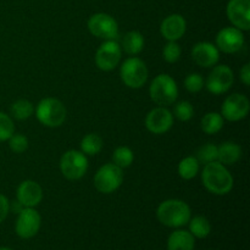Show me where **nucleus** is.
Wrapping results in <instances>:
<instances>
[{
  "instance_id": "c85d7f7f",
  "label": "nucleus",
  "mask_w": 250,
  "mask_h": 250,
  "mask_svg": "<svg viewBox=\"0 0 250 250\" xmlns=\"http://www.w3.org/2000/svg\"><path fill=\"white\" fill-rule=\"evenodd\" d=\"M195 158L200 165H207L212 161H217V146H215L214 143L204 144L197 150Z\"/></svg>"
},
{
  "instance_id": "39448f33",
  "label": "nucleus",
  "mask_w": 250,
  "mask_h": 250,
  "mask_svg": "<svg viewBox=\"0 0 250 250\" xmlns=\"http://www.w3.org/2000/svg\"><path fill=\"white\" fill-rule=\"evenodd\" d=\"M149 71L146 63L137 56H131L121 63L120 77L124 84L131 89H139L148 81Z\"/></svg>"
},
{
  "instance_id": "a211bd4d",
  "label": "nucleus",
  "mask_w": 250,
  "mask_h": 250,
  "mask_svg": "<svg viewBox=\"0 0 250 250\" xmlns=\"http://www.w3.org/2000/svg\"><path fill=\"white\" fill-rule=\"evenodd\" d=\"M187 31V21L180 14L168 15L160 24V33L167 42H177Z\"/></svg>"
},
{
  "instance_id": "f3484780",
  "label": "nucleus",
  "mask_w": 250,
  "mask_h": 250,
  "mask_svg": "<svg viewBox=\"0 0 250 250\" xmlns=\"http://www.w3.org/2000/svg\"><path fill=\"white\" fill-rule=\"evenodd\" d=\"M43 199V189L36 181H22L16 189V200L24 208H36Z\"/></svg>"
},
{
  "instance_id": "473e14b6",
  "label": "nucleus",
  "mask_w": 250,
  "mask_h": 250,
  "mask_svg": "<svg viewBox=\"0 0 250 250\" xmlns=\"http://www.w3.org/2000/svg\"><path fill=\"white\" fill-rule=\"evenodd\" d=\"M7 142L10 149L15 154H22L28 149V138L21 133H14Z\"/></svg>"
},
{
  "instance_id": "412c9836",
  "label": "nucleus",
  "mask_w": 250,
  "mask_h": 250,
  "mask_svg": "<svg viewBox=\"0 0 250 250\" xmlns=\"http://www.w3.org/2000/svg\"><path fill=\"white\" fill-rule=\"evenodd\" d=\"M144 37L141 32L138 31H129L124 36L121 41V49L122 51L129 56H136L141 54L144 49Z\"/></svg>"
},
{
  "instance_id": "c756f323",
  "label": "nucleus",
  "mask_w": 250,
  "mask_h": 250,
  "mask_svg": "<svg viewBox=\"0 0 250 250\" xmlns=\"http://www.w3.org/2000/svg\"><path fill=\"white\" fill-rule=\"evenodd\" d=\"M15 133L14 120L10 115L0 111V142L9 141L10 137Z\"/></svg>"
},
{
  "instance_id": "a878e982",
  "label": "nucleus",
  "mask_w": 250,
  "mask_h": 250,
  "mask_svg": "<svg viewBox=\"0 0 250 250\" xmlns=\"http://www.w3.org/2000/svg\"><path fill=\"white\" fill-rule=\"evenodd\" d=\"M33 103L27 99H19L14 102L10 106V114L17 121H24L34 115Z\"/></svg>"
},
{
  "instance_id": "4468645a",
  "label": "nucleus",
  "mask_w": 250,
  "mask_h": 250,
  "mask_svg": "<svg viewBox=\"0 0 250 250\" xmlns=\"http://www.w3.org/2000/svg\"><path fill=\"white\" fill-rule=\"evenodd\" d=\"M173 121L175 117L167 107L156 106L146 114V127L150 133L160 136L167 133L172 128Z\"/></svg>"
},
{
  "instance_id": "7ed1b4c3",
  "label": "nucleus",
  "mask_w": 250,
  "mask_h": 250,
  "mask_svg": "<svg viewBox=\"0 0 250 250\" xmlns=\"http://www.w3.org/2000/svg\"><path fill=\"white\" fill-rule=\"evenodd\" d=\"M36 117L43 126L49 128H58L62 126L67 117L65 104L58 98L48 97L42 99L34 109Z\"/></svg>"
},
{
  "instance_id": "7c9ffc66",
  "label": "nucleus",
  "mask_w": 250,
  "mask_h": 250,
  "mask_svg": "<svg viewBox=\"0 0 250 250\" xmlns=\"http://www.w3.org/2000/svg\"><path fill=\"white\" fill-rule=\"evenodd\" d=\"M182 49L177 42H167L163 49V58L166 62L175 63L180 60Z\"/></svg>"
},
{
  "instance_id": "f704fd0d",
  "label": "nucleus",
  "mask_w": 250,
  "mask_h": 250,
  "mask_svg": "<svg viewBox=\"0 0 250 250\" xmlns=\"http://www.w3.org/2000/svg\"><path fill=\"white\" fill-rule=\"evenodd\" d=\"M239 78H241L242 83H243L246 87L250 85V63L247 62L244 63L243 67L239 71Z\"/></svg>"
},
{
  "instance_id": "e433bc0d",
  "label": "nucleus",
  "mask_w": 250,
  "mask_h": 250,
  "mask_svg": "<svg viewBox=\"0 0 250 250\" xmlns=\"http://www.w3.org/2000/svg\"><path fill=\"white\" fill-rule=\"evenodd\" d=\"M0 250H12L11 248H7V247H1V248H0Z\"/></svg>"
},
{
  "instance_id": "aec40b11",
  "label": "nucleus",
  "mask_w": 250,
  "mask_h": 250,
  "mask_svg": "<svg viewBox=\"0 0 250 250\" xmlns=\"http://www.w3.org/2000/svg\"><path fill=\"white\" fill-rule=\"evenodd\" d=\"M242 158V148L239 144L234 142H224L221 146H217V161L227 165H234Z\"/></svg>"
},
{
  "instance_id": "9b49d317",
  "label": "nucleus",
  "mask_w": 250,
  "mask_h": 250,
  "mask_svg": "<svg viewBox=\"0 0 250 250\" xmlns=\"http://www.w3.org/2000/svg\"><path fill=\"white\" fill-rule=\"evenodd\" d=\"M250 102L248 97L241 93H233L224 100L221 106V116L229 122H238L246 119L249 114Z\"/></svg>"
},
{
  "instance_id": "f03ea898",
  "label": "nucleus",
  "mask_w": 250,
  "mask_h": 250,
  "mask_svg": "<svg viewBox=\"0 0 250 250\" xmlns=\"http://www.w3.org/2000/svg\"><path fill=\"white\" fill-rule=\"evenodd\" d=\"M156 217L161 225L170 229H181L189 222L192 210L181 199H167L160 203L156 209Z\"/></svg>"
},
{
  "instance_id": "bb28decb",
  "label": "nucleus",
  "mask_w": 250,
  "mask_h": 250,
  "mask_svg": "<svg viewBox=\"0 0 250 250\" xmlns=\"http://www.w3.org/2000/svg\"><path fill=\"white\" fill-rule=\"evenodd\" d=\"M134 160V153L131 148L128 146H119L114 150L112 154V163L116 166H119L120 168H127L132 165Z\"/></svg>"
},
{
  "instance_id": "4be33fe9",
  "label": "nucleus",
  "mask_w": 250,
  "mask_h": 250,
  "mask_svg": "<svg viewBox=\"0 0 250 250\" xmlns=\"http://www.w3.org/2000/svg\"><path fill=\"white\" fill-rule=\"evenodd\" d=\"M225 120L220 112H207L200 121V128L205 134H216L224 128Z\"/></svg>"
},
{
  "instance_id": "6e6552de",
  "label": "nucleus",
  "mask_w": 250,
  "mask_h": 250,
  "mask_svg": "<svg viewBox=\"0 0 250 250\" xmlns=\"http://www.w3.org/2000/svg\"><path fill=\"white\" fill-rule=\"evenodd\" d=\"M87 26L90 34L102 41H114L119 37V23L111 15L105 12L92 15Z\"/></svg>"
},
{
  "instance_id": "5701e85b",
  "label": "nucleus",
  "mask_w": 250,
  "mask_h": 250,
  "mask_svg": "<svg viewBox=\"0 0 250 250\" xmlns=\"http://www.w3.org/2000/svg\"><path fill=\"white\" fill-rule=\"evenodd\" d=\"M199 171L200 164L195 156H186V158H183L182 160L180 161V164H178L177 172L178 176H180L182 180H193V178L197 177Z\"/></svg>"
},
{
  "instance_id": "cd10ccee",
  "label": "nucleus",
  "mask_w": 250,
  "mask_h": 250,
  "mask_svg": "<svg viewBox=\"0 0 250 250\" xmlns=\"http://www.w3.org/2000/svg\"><path fill=\"white\" fill-rule=\"evenodd\" d=\"M173 106V117L181 122H187L193 119L194 116V107L188 100H181V102L175 103Z\"/></svg>"
},
{
  "instance_id": "1a4fd4ad",
  "label": "nucleus",
  "mask_w": 250,
  "mask_h": 250,
  "mask_svg": "<svg viewBox=\"0 0 250 250\" xmlns=\"http://www.w3.org/2000/svg\"><path fill=\"white\" fill-rule=\"evenodd\" d=\"M234 82V73L227 65H215L205 81L208 92L214 95H221L229 92Z\"/></svg>"
},
{
  "instance_id": "423d86ee",
  "label": "nucleus",
  "mask_w": 250,
  "mask_h": 250,
  "mask_svg": "<svg viewBox=\"0 0 250 250\" xmlns=\"http://www.w3.org/2000/svg\"><path fill=\"white\" fill-rule=\"evenodd\" d=\"M93 182H94L95 189L99 193L111 194L116 192L124 182L122 168L115 165L114 163L105 164L95 172Z\"/></svg>"
},
{
  "instance_id": "6ab92c4d",
  "label": "nucleus",
  "mask_w": 250,
  "mask_h": 250,
  "mask_svg": "<svg viewBox=\"0 0 250 250\" xmlns=\"http://www.w3.org/2000/svg\"><path fill=\"white\" fill-rule=\"evenodd\" d=\"M195 238L189 231L177 229L168 236L167 250H194Z\"/></svg>"
},
{
  "instance_id": "0eeeda50",
  "label": "nucleus",
  "mask_w": 250,
  "mask_h": 250,
  "mask_svg": "<svg viewBox=\"0 0 250 250\" xmlns=\"http://www.w3.org/2000/svg\"><path fill=\"white\" fill-rule=\"evenodd\" d=\"M89 163H88L87 155L81 150L65 151L60 159V171L63 177L68 181L81 180L87 173Z\"/></svg>"
},
{
  "instance_id": "72a5a7b5",
  "label": "nucleus",
  "mask_w": 250,
  "mask_h": 250,
  "mask_svg": "<svg viewBox=\"0 0 250 250\" xmlns=\"http://www.w3.org/2000/svg\"><path fill=\"white\" fill-rule=\"evenodd\" d=\"M10 212V202L4 194L0 193V224L5 221Z\"/></svg>"
},
{
  "instance_id": "b1692460",
  "label": "nucleus",
  "mask_w": 250,
  "mask_h": 250,
  "mask_svg": "<svg viewBox=\"0 0 250 250\" xmlns=\"http://www.w3.org/2000/svg\"><path fill=\"white\" fill-rule=\"evenodd\" d=\"M188 226H189V232L194 238L204 239L211 233V224H210L209 220L205 216L202 215H197L194 217H190L189 222H188Z\"/></svg>"
},
{
  "instance_id": "20e7f679",
  "label": "nucleus",
  "mask_w": 250,
  "mask_h": 250,
  "mask_svg": "<svg viewBox=\"0 0 250 250\" xmlns=\"http://www.w3.org/2000/svg\"><path fill=\"white\" fill-rule=\"evenodd\" d=\"M149 95L153 103L159 106H170L178 98V85L175 78L167 73L155 76L149 85Z\"/></svg>"
},
{
  "instance_id": "ddd939ff",
  "label": "nucleus",
  "mask_w": 250,
  "mask_h": 250,
  "mask_svg": "<svg viewBox=\"0 0 250 250\" xmlns=\"http://www.w3.org/2000/svg\"><path fill=\"white\" fill-rule=\"evenodd\" d=\"M220 51L225 54H236L243 49L246 44V37L241 29L236 27H225L220 29L215 39Z\"/></svg>"
},
{
  "instance_id": "f8f14e48",
  "label": "nucleus",
  "mask_w": 250,
  "mask_h": 250,
  "mask_svg": "<svg viewBox=\"0 0 250 250\" xmlns=\"http://www.w3.org/2000/svg\"><path fill=\"white\" fill-rule=\"evenodd\" d=\"M42 217L34 208H23L20 214H17L15 232L22 239H31L38 234L41 229Z\"/></svg>"
},
{
  "instance_id": "2f4dec72",
  "label": "nucleus",
  "mask_w": 250,
  "mask_h": 250,
  "mask_svg": "<svg viewBox=\"0 0 250 250\" xmlns=\"http://www.w3.org/2000/svg\"><path fill=\"white\" fill-rule=\"evenodd\" d=\"M204 85L205 81L200 73H189V75H187V77L185 78V88L187 89V92L193 93V94L199 93L200 90L204 88Z\"/></svg>"
},
{
  "instance_id": "393cba45",
  "label": "nucleus",
  "mask_w": 250,
  "mask_h": 250,
  "mask_svg": "<svg viewBox=\"0 0 250 250\" xmlns=\"http://www.w3.org/2000/svg\"><path fill=\"white\" fill-rule=\"evenodd\" d=\"M81 151L87 156L98 155L103 150L104 141L102 137L97 133H88L81 141Z\"/></svg>"
},
{
  "instance_id": "f257e3e1",
  "label": "nucleus",
  "mask_w": 250,
  "mask_h": 250,
  "mask_svg": "<svg viewBox=\"0 0 250 250\" xmlns=\"http://www.w3.org/2000/svg\"><path fill=\"white\" fill-rule=\"evenodd\" d=\"M202 182L205 189L214 195H227L234 186L233 176L220 161H212L204 165Z\"/></svg>"
},
{
  "instance_id": "9d476101",
  "label": "nucleus",
  "mask_w": 250,
  "mask_h": 250,
  "mask_svg": "<svg viewBox=\"0 0 250 250\" xmlns=\"http://www.w3.org/2000/svg\"><path fill=\"white\" fill-rule=\"evenodd\" d=\"M122 58V49L116 39L114 41H103L95 53V65L104 72L115 70L120 65Z\"/></svg>"
},
{
  "instance_id": "dca6fc26",
  "label": "nucleus",
  "mask_w": 250,
  "mask_h": 250,
  "mask_svg": "<svg viewBox=\"0 0 250 250\" xmlns=\"http://www.w3.org/2000/svg\"><path fill=\"white\" fill-rule=\"evenodd\" d=\"M192 59L200 67H214L220 61V50L210 42H199L193 46Z\"/></svg>"
},
{
  "instance_id": "c9c22d12",
  "label": "nucleus",
  "mask_w": 250,
  "mask_h": 250,
  "mask_svg": "<svg viewBox=\"0 0 250 250\" xmlns=\"http://www.w3.org/2000/svg\"><path fill=\"white\" fill-rule=\"evenodd\" d=\"M23 205L21 204V203L19 202V200H15V202L10 203V211L15 212V214H20V212L22 211V209H23Z\"/></svg>"
},
{
  "instance_id": "2eb2a0df",
  "label": "nucleus",
  "mask_w": 250,
  "mask_h": 250,
  "mask_svg": "<svg viewBox=\"0 0 250 250\" xmlns=\"http://www.w3.org/2000/svg\"><path fill=\"white\" fill-rule=\"evenodd\" d=\"M226 15L233 27L242 32L250 29V0H229Z\"/></svg>"
}]
</instances>
